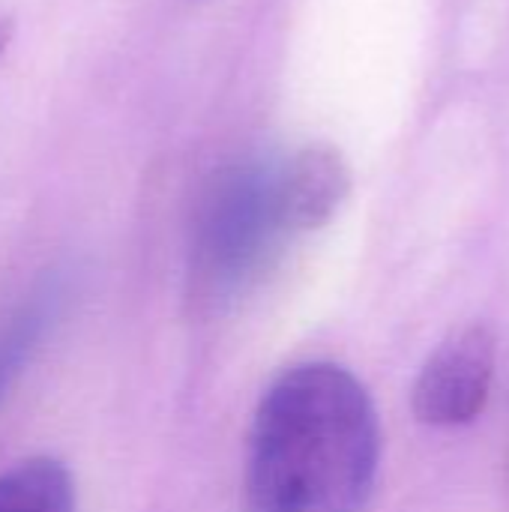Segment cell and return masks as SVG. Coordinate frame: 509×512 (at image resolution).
<instances>
[{
  "label": "cell",
  "instance_id": "1",
  "mask_svg": "<svg viewBox=\"0 0 509 512\" xmlns=\"http://www.w3.org/2000/svg\"><path fill=\"white\" fill-rule=\"evenodd\" d=\"M381 465L369 390L336 363L285 369L261 396L246 459V512H363Z\"/></svg>",
  "mask_w": 509,
  "mask_h": 512
},
{
  "label": "cell",
  "instance_id": "4",
  "mask_svg": "<svg viewBox=\"0 0 509 512\" xmlns=\"http://www.w3.org/2000/svg\"><path fill=\"white\" fill-rule=\"evenodd\" d=\"M276 183L288 231H318L342 210L351 192V171L336 147L309 144L276 171Z\"/></svg>",
  "mask_w": 509,
  "mask_h": 512
},
{
  "label": "cell",
  "instance_id": "2",
  "mask_svg": "<svg viewBox=\"0 0 509 512\" xmlns=\"http://www.w3.org/2000/svg\"><path fill=\"white\" fill-rule=\"evenodd\" d=\"M285 234L291 231L282 219L276 171L246 165L225 174L198 231V267L210 294H231L258 276Z\"/></svg>",
  "mask_w": 509,
  "mask_h": 512
},
{
  "label": "cell",
  "instance_id": "3",
  "mask_svg": "<svg viewBox=\"0 0 509 512\" xmlns=\"http://www.w3.org/2000/svg\"><path fill=\"white\" fill-rule=\"evenodd\" d=\"M495 384V336L483 327H465L453 333L423 363L411 408L420 423L453 429L474 423L492 396Z\"/></svg>",
  "mask_w": 509,
  "mask_h": 512
},
{
  "label": "cell",
  "instance_id": "6",
  "mask_svg": "<svg viewBox=\"0 0 509 512\" xmlns=\"http://www.w3.org/2000/svg\"><path fill=\"white\" fill-rule=\"evenodd\" d=\"M60 297L63 294L57 285L36 291L30 297V303H24L9 318L6 330H0V399L6 396L9 384L15 381V375L21 372L27 357L36 351L42 333L48 330V321H54Z\"/></svg>",
  "mask_w": 509,
  "mask_h": 512
},
{
  "label": "cell",
  "instance_id": "5",
  "mask_svg": "<svg viewBox=\"0 0 509 512\" xmlns=\"http://www.w3.org/2000/svg\"><path fill=\"white\" fill-rule=\"evenodd\" d=\"M0 512H75V483L63 462L36 456L0 474Z\"/></svg>",
  "mask_w": 509,
  "mask_h": 512
}]
</instances>
